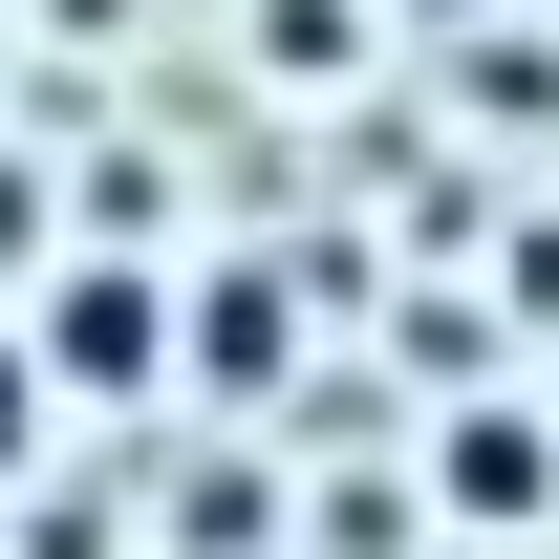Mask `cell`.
<instances>
[{
	"mask_svg": "<svg viewBox=\"0 0 559 559\" xmlns=\"http://www.w3.org/2000/svg\"><path fill=\"white\" fill-rule=\"evenodd\" d=\"M44 366H66V388H151V366H173V301H151L130 259H66V301H44Z\"/></svg>",
	"mask_w": 559,
	"mask_h": 559,
	"instance_id": "1",
	"label": "cell"
},
{
	"mask_svg": "<svg viewBox=\"0 0 559 559\" xmlns=\"http://www.w3.org/2000/svg\"><path fill=\"white\" fill-rule=\"evenodd\" d=\"M194 366H215V388H280V366H301V301H280V280H215V301H194Z\"/></svg>",
	"mask_w": 559,
	"mask_h": 559,
	"instance_id": "2",
	"label": "cell"
},
{
	"mask_svg": "<svg viewBox=\"0 0 559 559\" xmlns=\"http://www.w3.org/2000/svg\"><path fill=\"white\" fill-rule=\"evenodd\" d=\"M538 495H559V452H538L516 409H474V430H452V516H538Z\"/></svg>",
	"mask_w": 559,
	"mask_h": 559,
	"instance_id": "3",
	"label": "cell"
},
{
	"mask_svg": "<svg viewBox=\"0 0 559 559\" xmlns=\"http://www.w3.org/2000/svg\"><path fill=\"white\" fill-rule=\"evenodd\" d=\"M44 388H66V366H44V323H0V474L44 452Z\"/></svg>",
	"mask_w": 559,
	"mask_h": 559,
	"instance_id": "4",
	"label": "cell"
},
{
	"mask_svg": "<svg viewBox=\"0 0 559 559\" xmlns=\"http://www.w3.org/2000/svg\"><path fill=\"white\" fill-rule=\"evenodd\" d=\"M409 22H474V0H409Z\"/></svg>",
	"mask_w": 559,
	"mask_h": 559,
	"instance_id": "5",
	"label": "cell"
}]
</instances>
